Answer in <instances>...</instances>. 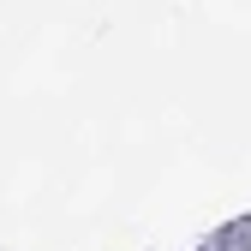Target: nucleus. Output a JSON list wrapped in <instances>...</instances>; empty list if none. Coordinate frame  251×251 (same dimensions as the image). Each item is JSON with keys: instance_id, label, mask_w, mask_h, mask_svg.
Listing matches in <instances>:
<instances>
[]
</instances>
